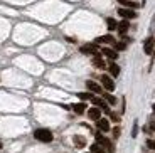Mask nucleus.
Instances as JSON below:
<instances>
[{
	"label": "nucleus",
	"instance_id": "5701e85b",
	"mask_svg": "<svg viewBox=\"0 0 155 153\" xmlns=\"http://www.w3.org/2000/svg\"><path fill=\"white\" fill-rule=\"evenodd\" d=\"M110 119H113L115 123H118L120 121V116L116 115V113H111V111H110Z\"/></svg>",
	"mask_w": 155,
	"mask_h": 153
},
{
	"label": "nucleus",
	"instance_id": "f03ea898",
	"mask_svg": "<svg viewBox=\"0 0 155 153\" xmlns=\"http://www.w3.org/2000/svg\"><path fill=\"white\" fill-rule=\"evenodd\" d=\"M100 81H101V86H103V88H105L108 93L115 91V81H113L110 76H106V74H103V76L100 77Z\"/></svg>",
	"mask_w": 155,
	"mask_h": 153
},
{
	"label": "nucleus",
	"instance_id": "0eeeda50",
	"mask_svg": "<svg viewBox=\"0 0 155 153\" xmlns=\"http://www.w3.org/2000/svg\"><path fill=\"white\" fill-rule=\"evenodd\" d=\"M96 126L101 133H108L110 131V119L108 118H100L96 121Z\"/></svg>",
	"mask_w": 155,
	"mask_h": 153
},
{
	"label": "nucleus",
	"instance_id": "bb28decb",
	"mask_svg": "<svg viewBox=\"0 0 155 153\" xmlns=\"http://www.w3.org/2000/svg\"><path fill=\"white\" fill-rule=\"evenodd\" d=\"M150 128H152V130L155 131V123H152V125H150Z\"/></svg>",
	"mask_w": 155,
	"mask_h": 153
},
{
	"label": "nucleus",
	"instance_id": "423d86ee",
	"mask_svg": "<svg viewBox=\"0 0 155 153\" xmlns=\"http://www.w3.org/2000/svg\"><path fill=\"white\" fill-rule=\"evenodd\" d=\"M79 50H81L83 54H88V56H96L98 54V46L94 42L93 44H84V46H81Z\"/></svg>",
	"mask_w": 155,
	"mask_h": 153
},
{
	"label": "nucleus",
	"instance_id": "dca6fc26",
	"mask_svg": "<svg viewBox=\"0 0 155 153\" xmlns=\"http://www.w3.org/2000/svg\"><path fill=\"white\" fill-rule=\"evenodd\" d=\"M108 71H110V74H111L113 77H116L118 74H120V66L118 64H115V62H110V66H108Z\"/></svg>",
	"mask_w": 155,
	"mask_h": 153
},
{
	"label": "nucleus",
	"instance_id": "c756f323",
	"mask_svg": "<svg viewBox=\"0 0 155 153\" xmlns=\"http://www.w3.org/2000/svg\"><path fill=\"white\" fill-rule=\"evenodd\" d=\"M89 153H91V151H89Z\"/></svg>",
	"mask_w": 155,
	"mask_h": 153
},
{
	"label": "nucleus",
	"instance_id": "4468645a",
	"mask_svg": "<svg viewBox=\"0 0 155 153\" xmlns=\"http://www.w3.org/2000/svg\"><path fill=\"white\" fill-rule=\"evenodd\" d=\"M118 4L125 8H138L140 7V5L137 4V2H133V0H118Z\"/></svg>",
	"mask_w": 155,
	"mask_h": 153
},
{
	"label": "nucleus",
	"instance_id": "f3484780",
	"mask_svg": "<svg viewBox=\"0 0 155 153\" xmlns=\"http://www.w3.org/2000/svg\"><path fill=\"white\" fill-rule=\"evenodd\" d=\"M73 142H74V145L78 146V148H83V146H86V140L83 136H79V135H74L73 136Z\"/></svg>",
	"mask_w": 155,
	"mask_h": 153
},
{
	"label": "nucleus",
	"instance_id": "6ab92c4d",
	"mask_svg": "<svg viewBox=\"0 0 155 153\" xmlns=\"http://www.w3.org/2000/svg\"><path fill=\"white\" fill-rule=\"evenodd\" d=\"M103 99L110 104H116V98L113 94H110V93H103Z\"/></svg>",
	"mask_w": 155,
	"mask_h": 153
},
{
	"label": "nucleus",
	"instance_id": "412c9836",
	"mask_svg": "<svg viewBox=\"0 0 155 153\" xmlns=\"http://www.w3.org/2000/svg\"><path fill=\"white\" fill-rule=\"evenodd\" d=\"M91 153H105V150H103V146L94 143V145H91Z\"/></svg>",
	"mask_w": 155,
	"mask_h": 153
},
{
	"label": "nucleus",
	"instance_id": "7ed1b4c3",
	"mask_svg": "<svg viewBox=\"0 0 155 153\" xmlns=\"http://www.w3.org/2000/svg\"><path fill=\"white\" fill-rule=\"evenodd\" d=\"M91 103H93L96 108H100L101 111H105L106 115H110V108H108V103H106V101L103 99V98H94V96H93V98H91Z\"/></svg>",
	"mask_w": 155,
	"mask_h": 153
},
{
	"label": "nucleus",
	"instance_id": "4be33fe9",
	"mask_svg": "<svg viewBox=\"0 0 155 153\" xmlns=\"http://www.w3.org/2000/svg\"><path fill=\"white\" fill-rule=\"evenodd\" d=\"M127 49V44L125 42H115V50L118 52V50H125Z\"/></svg>",
	"mask_w": 155,
	"mask_h": 153
},
{
	"label": "nucleus",
	"instance_id": "a878e982",
	"mask_svg": "<svg viewBox=\"0 0 155 153\" xmlns=\"http://www.w3.org/2000/svg\"><path fill=\"white\" fill-rule=\"evenodd\" d=\"M137 133H138V128H137V123H135V125H133V131H132V136L135 138V136H137Z\"/></svg>",
	"mask_w": 155,
	"mask_h": 153
},
{
	"label": "nucleus",
	"instance_id": "c85d7f7f",
	"mask_svg": "<svg viewBox=\"0 0 155 153\" xmlns=\"http://www.w3.org/2000/svg\"><path fill=\"white\" fill-rule=\"evenodd\" d=\"M153 109H155V106H153Z\"/></svg>",
	"mask_w": 155,
	"mask_h": 153
},
{
	"label": "nucleus",
	"instance_id": "9d476101",
	"mask_svg": "<svg viewBox=\"0 0 155 153\" xmlns=\"http://www.w3.org/2000/svg\"><path fill=\"white\" fill-rule=\"evenodd\" d=\"M101 52H103V56L108 59H111V61H116L118 59V52H116L115 49H110V47H103L101 49Z\"/></svg>",
	"mask_w": 155,
	"mask_h": 153
},
{
	"label": "nucleus",
	"instance_id": "39448f33",
	"mask_svg": "<svg viewBox=\"0 0 155 153\" xmlns=\"http://www.w3.org/2000/svg\"><path fill=\"white\" fill-rule=\"evenodd\" d=\"M86 88H88L89 93H93V94H101L103 93V86H100L98 83H94V81H86Z\"/></svg>",
	"mask_w": 155,
	"mask_h": 153
},
{
	"label": "nucleus",
	"instance_id": "9b49d317",
	"mask_svg": "<svg viewBox=\"0 0 155 153\" xmlns=\"http://www.w3.org/2000/svg\"><path fill=\"white\" fill-rule=\"evenodd\" d=\"M115 42H116L115 37H113V35H110V34L101 35V37H98L96 41H94V44H115Z\"/></svg>",
	"mask_w": 155,
	"mask_h": 153
},
{
	"label": "nucleus",
	"instance_id": "ddd939ff",
	"mask_svg": "<svg viewBox=\"0 0 155 153\" xmlns=\"http://www.w3.org/2000/svg\"><path fill=\"white\" fill-rule=\"evenodd\" d=\"M93 66H94V67H98V69H105V67H106L105 61H103V57H101L100 54L93 56Z\"/></svg>",
	"mask_w": 155,
	"mask_h": 153
},
{
	"label": "nucleus",
	"instance_id": "6e6552de",
	"mask_svg": "<svg viewBox=\"0 0 155 153\" xmlns=\"http://www.w3.org/2000/svg\"><path fill=\"white\" fill-rule=\"evenodd\" d=\"M153 49H155V39L153 37H148L147 41H145V44H143L145 54H147V56H152V54H153Z\"/></svg>",
	"mask_w": 155,
	"mask_h": 153
},
{
	"label": "nucleus",
	"instance_id": "393cba45",
	"mask_svg": "<svg viewBox=\"0 0 155 153\" xmlns=\"http://www.w3.org/2000/svg\"><path fill=\"white\" fill-rule=\"evenodd\" d=\"M118 136H120V128L115 126L113 128V138H118Z\"/></svg>",
	"mask_w": 155,
	"mask_h": 153
},
{
	"label": "nucleus",
	"instance_id": "aec40b11",
	"mask_svg": "<svg viewBox=\"0 0 155 153\" xmlns=\"http://www.w3.org/2000/svg\"><path fill=\"white\" fill-rule=\"evenodd\" d=\"M78 98H79L81 101H88V99H91V98H93V93H79V94H78Z\"/></svg>",
	"mask_w": 155,
	"mask_h": 153
},
{
	"label": "nucleus",
	"instance_id": "f8f14e48",
	"mask_svg": "<svg viewBox=\"0 0 155 153\" xmlns=\"http://www.w3.org/2000/svg\"><path fill=\"white\" fill-rule=\"evenodd\" d=\"M116 29H118V32H120V35H125L128 32V29H130V22H128V20H121V22H118V27H116Z\"/></svg>",
	"mask_w": 155,
	"mask_h": 153
},
{
	"label": "nucleus",
	"instance_id": "1a4fd4ad",
	"mask_svg": "<svg viewBox=\"0 0 155 153\" xmlns=\"http://www.w3.org/2000/svg\"><path fill=\"white\" fill-rule=\"evenodd\" d=\"M88 118L93 119V121H98V119L101 118V109H100V108H96V106L89 108V109H88Z\"/></svg>",
	"mask_w": 155,
	"mask_h": 153
},
{
	"label": "nucleus",
	"instance_id": "b1692460",
	"mask_svg": "<svg viewBox=\"0 0 155 153\" xmlns=\"http://www.w3.org/2000/svg\"><path fill=\"white\" fill-rule=\"evenodd\" d=\"M147 146H148L150 150H153V151H155V140H147Z\"/></svg>",
	"mask_w": 155,
	"mask_h": 153
},
{
	"label": "nucleus",
	"instance_id": "f257e3e1",
	"mask_svg": "<svg viewBox=\"0 0 155 153\" xmlns=\"http://www.w3.org/2000/svg\"><path fill=\"white\" fill-rule=\"evenodd\" d=\"M34 138L41 143H51L54 140V135H52L51 130H47V128H39V130L34 131Z\"/></svg>",
	"mask_w": 155,
	"mask_h": 153
},
{
	"label": "nucleus",
	"instance_id": "2eb2a0df",
	"mask_svg": "<svg viewBox=\"0 0 155 153\" xmlns=\"http://www.w3.org/2000/svg\"><path fill=\"white\" fill-rule=\"evenodd\" d=\"M73 111L76 113V115H83V113L86 111V104L83 103V101L81 103H74L73 104Z\"/></svg>",
	"mask_w": 155,
	"mask_h": 153
},
{
	"label": "nucleus",
	"instance_id": "cd10ccee",
	"mask_svg": "<svg viewBox=\"0 0 155 153\" xmlns=\"http://www.w3.org/2000/svg\"><path fill=\"white\" fill-rule=\"evenodd\" d=\"M0 148H2V143H0Z\"/></svg>",
	"mask_w": 155,
	"mask_h": 153
},
{
	"label": "nucleus",
	"instance_id": "a211bd4d",
	"mask_svg": "<svg viewBox=\"0 0 155 153\" xmlns=\"http://www.w3.org/2000/svg\"><path fill=\"white\" fill-rule=\"evenodd\" d=\"M106 27H108V31H115L116 27H118V22L115 19H111V17H108L106 19Z\"/></svg>",
	"mask_w": 155,
	"mask_h": 153
},
{
	"label": "nucleus",
	"instance_id": "20e7f679",
	"mask_svg": "<svg viewBox=\"0 0 155 153\" xmlns=\"http://www.w3.org/2000/svg\"><path fill=\"white\" fill-rule=\"evenodd\" d=\"M118 15H121L125 20H132L137 17V12L133 8H125V7H120L118 8Z\"/></svg>",
	"mask_w": 155,
	"mask_h": 153
}]
</instances>
